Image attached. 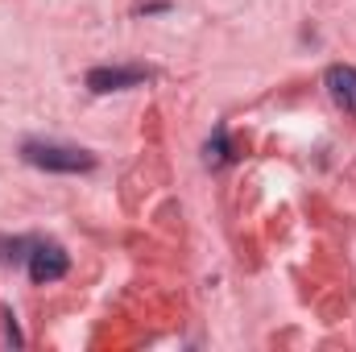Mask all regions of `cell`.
Segmentation results:
<instances>
[{
    "label": "cell",
    "mask_w": 356,
    "mask_h": 352,
    "mask_svg": "<svg viewBox=\"0 0 356 352\" xmlns=\"http://www.w3.org/2000/svg\"><path fill=\"white\" fill-rule=\"evenodd\" d=\"M323 83H327V95H332L348 116H356V67H344V63L327 67Z\"/></svg>",
    "instance_id": "obj_4"
},
{
    "label": "cell",
    "mask_w": 356,
    "mask_h": 352,
    "mask_svg": "<svg viewBox=\"0 0 356 352\" xmlns=\"http://www.w3.org/2000/svg\"><path fill=\"white\" fill-rule=\"evenodd\" d=\"M67 269H71V257L63 253V245H33V249H29V278H33L38 286L58 282Z\"/></svg>",
    "instance_id": "obj_3"
},
{
    "label": "cell",
    "mask_w": 356,
    "mask_h": 352,
    "mask_svg": "<svg viewBox=\"0 0 356 352\" xmlns=\"http://www.w3.org/2000/svg\"><path fill=\"white\" fill-rule=\"evenodd\" d=\"M203 158H207L211 170H220V166L232 162V145H228V133H224V129H216V137L207 141V154H203Z\"/></svg>",
    "instance_id": "obj_5"
},
{
    "label": "cell",
    "mask_w": 356,
    "mask_h": 352,
    "mask_svg": "<svg viewBox=\"0 0 356 352\" xmlns=\"http://www.w3.org/2000/svg\"><path fill=\"white\" fill-rule=\"evenodd\" d=\"M21 158L38 170H54V175H79L91 170L95 158L88 150H75V145H54V141H25L21 145Z\"/></svg>",
    "instance_id": "obj_1"
},
{
    "label": "cell",
    "mask_w": 356,
    "mask_h": 352,
    "mask_svg": "<svg viewBox=\"0 0 356 352\" xmlns=\"http://www.w3.org/2000/svg\"><path fill=\"white\" fill-rule=\"evenodd\" d=\"M154 75L145 67H91L88 71V88L95 95H108V91H129V88H141L149 83Z\"/></svg>",
    "instance_id": "obj_2"
}]
</instances>
